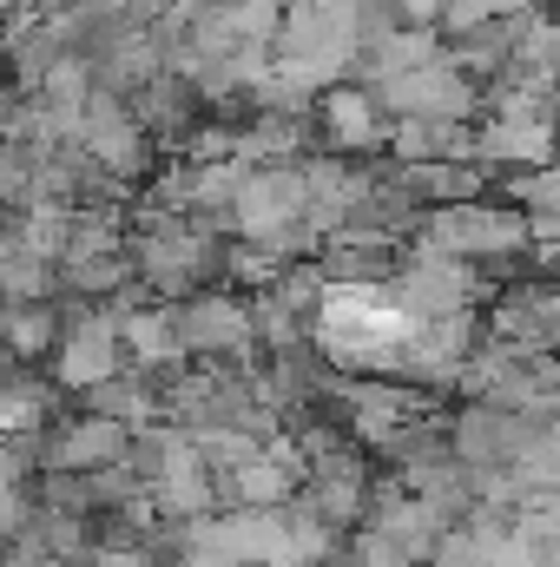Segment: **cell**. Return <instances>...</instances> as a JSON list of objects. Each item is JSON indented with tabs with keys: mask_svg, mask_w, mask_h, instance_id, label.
<instances>
[{
	"mask_svg": "<svg viewBox=\"0 0 560 567\" xmlns=\"http://www.w3.org/2000/svg\"><path fill=\"white\" fill-rule=\"evenodd\" d=\"M515 205L528 218H560V158L554 165H535V172H515Z\"/></svg>",
	"mask_w": 560,
	"mask_h": 567,
	"instance_id": "obj_8",
	"label": "cell"
},
{
	"mask_svg": "<svg viewBox=\"0 0 560 567\" xmlns=\"http://www.w3.org/2000/svg\"><path fill=\"white\" fill-rule=\"evenodd\" d=\"M428 245L448 251V258H508L528 245V212H495L488 198H468V205H428Z\"/></svg>",
	"mask_w": 560,
	"mask_h": 567,
	"instance_id": "obj_1",
	"label": "cell"
},
{
	"mask_svg": "<svg viewBox=\"0 0 560 567\" xmlns=\"http://www.w3.org/2000/svg\"><path fill=\"white\" fill-rule=\"evenodd\" d=\"M0 357H7V343H0Z\"/></svg>",
	"mask_w": 560,
	"mask_h": 567,
	"instance_id": "obj_12",
	"label": "cell"
},
{
	"mask_svg": "<svg viewBox=\"0 0 560 567\" xmlns=\"http://www.w3.org/2000/svg\"><path fill=\"white\" fill-rule=\"evenodd\" d=\"M231 488H238L245 508H278L283 495H290V468H283V462H258V455H245L238 475H231Z\"/></svg>",
	"mask_w": 560,
	"mask_h": 567,
	"instance_id": "obj_6",
	"label": "cell"
},
{
	"mask_svg": "<svg viewBox=\"0 0 560 567\" xmlns=\"http://www.w3.org/2000/svg\"><path fill=\"white\" fill-rule=\"evenodd\" d=\"M317 126L336 152H390V106L376 86H323L317 93Z\"/></svg>",
	"mask_w": 560,
	"mask_h": 567,
	"instance_id": "obj_2",
	"label": "cell"
},
{
	"mask_svg": "<svg viewBox=\"0 0 560 567\" xmlns=\"http://www.w3.org/2000/svg\"><path fill=\"white\" fill-rule=\"evenodd\" d=\"M126 343L139 350V363H172L178 350H185V337H178V317H126Z\"/></svg>",
	"mask_w": 560,
	"mask_h": 567,
	"instance_id": "obj_7",
	"label": "cell"
},
{
	"mask_svg": "<svg viewBox=\"0 0 560 567\" xmlns=\"http://www.w3.org/2000/svg\"><path fill=\"white\" fill-rule=\"evenodd\" d=\"M113 363H120V337H113V323H86V330H73L66 350H60V377H66L73 390L106 383Z\"/></svg>",
	"mask_w": 560,
	"mask_h": 567,
	"instance_id": "obj_4",
	"label": "cell"
},
{
	"mask_svg": "<svg viewBox=\"0 0 560 567\" xmlns=\"http://www.w3.org/2000/svg\"><path fill=\"white\" fill-rule=\"evenodd\" d=\"M60 343V323H53V310L40 303V310H13L7 317V350H20V357H40V350H53Z\"/></svg>",
	"mask_w": 560,
	"mask_h": 567,
	"instance_id": "obj_9",
	"label": "cell"
},
{
	"mask_svg": "<svg viewBox=\"0 0 560 567\" xmlns=\"http://www.w3.org/2000/svg\"><path fill=\"white\" fill-rule=\"evenodd\" d=\"M178 337L185 350H231L238 337H251V317L225 297H198L191 310H178Z\"/></svg>",
	"mask_w": 560,
	"mask_h": 567,
	"instance_id": "obj_3",
	"label": "cell"
},
{
	"mask_svg": "<svg viewBox=\"0 0 560 567\" xmlns=\"http://www.w3.org/2000/svg\"><path fill=\"white\" fill-rule=\"evenodd\" d=\"M120 455H126V429L113 423V416H93V423L66 429L46 462L53 468H100V462H120Z\"/></svg>",
	"mask_w": 560,
	"mask_h": 567,
	"instance_id": "obj_5",
	"label": "cell"
},
{
	"mask_svg": "<svg viewBox=\"0 0 560 567\" xmlns=\"http://www.w3.org/2000/svg\"><path fill=\"white\" fill-rule=\"evenodd\" d=\"M93 567H152V561H145V555H126V548H100Z\"/></svg>",
	"mask_w": 560,
	"mask_h": 567,
	"instance_id": "obj_11",
	"label": "cell"
},
{
	"mask_svg": "<svg viewBox=\"0 0 560 567\" xmlns=\"http://www.w3.org/2000/svg\"><path fill=\"white\" fill-rule=\"evenodd\" d=\"M442 7H448V0H390V13H396L403 27H435V33H442Z\"/></svg>",
	"mask_w": 560,
	"mask_h": 567,
	"instance_id": "obj_10",
	"label": "cell"
}]
</instances>
